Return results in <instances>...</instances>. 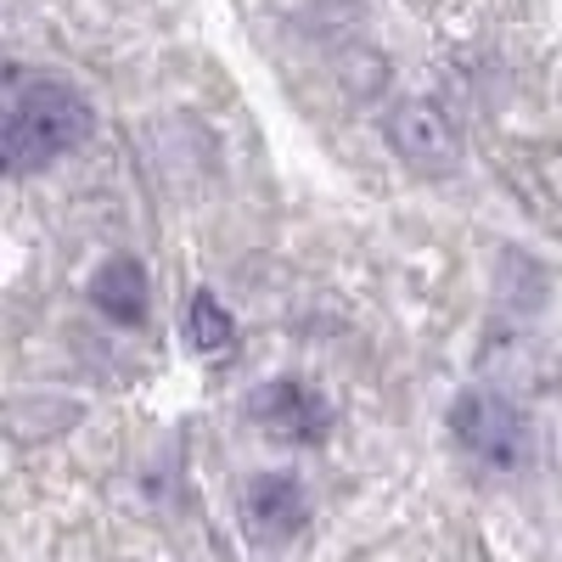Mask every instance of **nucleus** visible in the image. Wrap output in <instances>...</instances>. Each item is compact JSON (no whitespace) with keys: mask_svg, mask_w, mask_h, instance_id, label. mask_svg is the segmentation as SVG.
<instances>
[{"mask_svg":"<svg viewBox=\"0 0 562 562\" xmlns=\"http://www.w3.org/2000/svg\"><path fill=\"white\" fill-rule=\"evenodd\" d=\"M97 113L68 79H34L0 108V175H40L57 158L79 153Z\"/></svg>","mask_w":562,"mask_h":562,"instance_id":"obj_1","label":"nucleus"},{"mask_svg":"<svg viewBox=\"0 0 562 562\" xmlns=\"http://www.w3.org/2000/svg\"><path fill=\"white\" fill-rule=\"evenodd\" d=\"M450 439L473 461L495 467V473H518L535 456L529 416L518 411V400H506L495 389H461L450 400Z\"/></svg>","mask_w":562,"mask_h":562,"instance_id":"obj_2","label":"nucleus"},{"mask_svg":"<svg viewBox=\"0 0 562 562\" xmlns=\"http://www.w3.org/2000/svg\"><path fill=\"white\" fill-rule=\"evenodd\" d=\"M248 422L259 434L281 439V445H321L326 434H333L338 411L304 378H270L248 394Z\"/></svg>","mask_w":562,"mask_h":562,"instance_id":"obj_3","label":"nucleus"},{"mask_svg":"<svg viewBox=\"0 0 562 562\" xmlns=\"http://www.w3.org/2000/svg\"><path fill=\"white\" fill-rule=\"evenodd\" d=\"M310 524V490L299 473H254L243 490V529L254 546H288Z\"/></svg>","mask_w":562,"mask_h":562,"instance_id":"obj_4","label":"nucleus"},{"mask_svg":"<svg viewBox=\"0 0 562 562\" xmlns=\"http://www.w3.org/2000/svg\"><path fill=\"white\" fill-rule=\"evenodd\" d=\"M383 135H389L394 158H405L422 175H445L456 164V124L439 102H400L383 119Z\"/></svg>","mask_w":562,"mask_h":562,"instance_id":"obj_5","label":"nucleus"},{"mask_svg":"<svg viewBox=\"0 0 562 562\" xmlns=\"http://www.w3.org/2000/svg\"><path fill=\"white\" fill-rule=\"evenodd\" d=\"M85 299L113 326H140L147 321V304H153V281H147V270H140V259L113 254V259H102L97 270H90Z\"/></svg>","mask_w":562,"mask_h":562,"instance_id":"obj_6","label":"nucleus"},{"mask_svg":"<svg viewBox=\"0 0 562 562\" xmlns=\"http://www.w3.org/2000/svg\"><path fill=\"white\" fill-rule=\"evenodd\" d=\"M186 344H192L203 360H220L237 349V315H231L209 288L192 293V304H186Z\"/></svg>","mask_w":562,"mask_h":562,"instance_id":"obj_7","label":"nucleus"}]
</instances>
